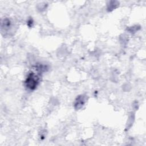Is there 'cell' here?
<instances>
[{"mask_svg":"<svg viewBox=\"0 0 146 146\" xmlns=\"http://www.w3.org/2000/svg\"><path fill=\"white\" fill-rule=\"evenodd\" d=\"M38 83H39L38 76L33 72L30 73L28 75L25 80L26 87L31 90H33L35 89Z\"/></svg>","mask_w":146,"mask_h":146,"instance_id":"6da1fadb","label":"cell"},{"mask_svg":"<svg viewBox=\"0 0 146 146\" xmlns=\"http://www.w3.org/2000/svg\"><path fill=\"white\" fill-rule=\"evenodd\" d=\"M86 101V97L84 95H80L79 96L75 102L74 107L75 109L79 110L82 107V106L84 104Z\"/></svg>","mask_w":146,"mask_h":146,"instance_id":"7a4b0ae2","label":"cell"}]
</instances>
